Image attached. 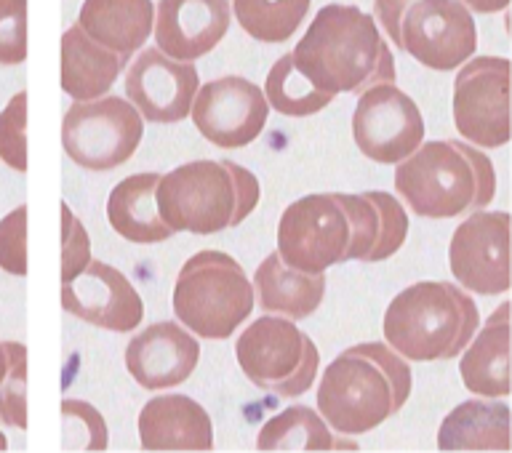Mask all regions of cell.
<instances>
[{
    "label": "cell",
    "mask_w": 512,
    "mask_h": 453,
    "mask_svg": "<svg viewBox=\"0 0 512 453\" xmlns=\"http://www.w3.org/2000/svg\"><path fill=\"white\" fill-rule=\"evenodd\" d=\"M294 67L326 94H363L376 83H395V56L374 16L358 6L328 3L315 14L291 51Z\"/></svg>",
    "instance_id": "obj_1"
},
{
    "label": "cell",
    "mask_w": 512,
    "mask_h": 453,
    "mask_svg": "<svg viewBox=\"0 0 512 453\" xmlns=\"http://www.w3.org/2000/svg\"><path fill=\"white\" fill-rule=\"evenodd\" d=\"M411 387V366L390 344H355L320 376L318 414L339 435H366L406 406Z\"/></svg>",
    "instance_id": "obj_2"
},
{
    "label": "cell",
    "mask_w": 512,
    "mask_h": 453,
    "mask_svg": "<svg viewBox=\"0 0 512 453\" xmlns=\"http://www.w3.org/2000/svg\"><path fill=\"white\" fill-rule=\"evenodd\" d=\"M395 166V190L411 214L422 219L472 214L486 208L496 195L491 160L459 139L422 142Z\"/></svg>",
    "instance_id": "obj_3"
},
{
    "label": "cell",
    "mask_w": 512,
    "mask_h": 453,
    "mask_svg": "<svg viewBox=\"0 0 512 453\" xmlns=\"http://www.w3.org/2000/svg\"><path fill=\"white\" fill-rule=\"evenodd\" d=\"M478 328V304L448 280H422L403 288L382 320L384 344L411 363L459 358Z\"/></svg>",
    "instance_id": "obj_4"
},
{
    "label": "cell",
    "mask_w": 512,
    "mask_h": 453,
    "mask_svg": "<svg viewBox=\"0 0 512 453\" xmlns=\"http://www.w3.org/2000/svg\"><path fill=\"white\" fill-rule=\"evenodd\" d=\"M174 315L190 334L224 342L254 310V283L235 256L224 251H200L184 262L176 275Z\"/></svg>",
    "instance_id": "obj_5"
},
{
    "label": "cell",
    "mask_w": 512,
    "mask_h": 453,
    "mask_svg": "<svg viewBox=\"0 0 512 453\" xmlns=\"http://www.w3.org/2000/svg\"><path fill=\"white\" fill-rule=\"evenodd\" d=\"M240 371L259 390L278 398H299L310 392L318 376V347L294 320L264 315L240 334L235 344Z\"/></svg>",
    "instance_id": "obj_6"
},
{
    "label": "cell",
    "mask_w": 512,
    "mask_h": 453,
    "mask_svg": "<svg viewBox=\"0 0 512 453\" xmlns=\"http://www.w3.org/2000/svg\"><path fill=\"white\" fill-rule=\"evenodd\" d=\"M155 203L171 232L216 235L232 224V176L224 160H192L160 174Z\"/></svg>",
    "instance_id": "obj_7"
},
{
    "label": "cell",
    "mask_w": 512,
    "mask_h": 453,
    "mask_svg": "<svg viewBox=\"0 0 512 453\" xmlns=\"http://www.w3.org/2000/svg\"><path fill=\"white\" fill-rule=\"evenodd\" d=\"M142 136V115L120 96L75 102L64 115V152L86 171H112L128 163L139 150Z\"/></svg>",
    "instance_id": "obj_8"
},
{
    "label": "cell",
    "mask_w": 512,
    "mask_h": 453,
    "mask_svg": "<svg viewBox=\"0 0 512 453\" xmlns=\"http://www.w3.org/2000/svg\"><path fill=\"white\" fill-rule=\"evenodd\" d=\"M350 222L336 192L304 195L283 211L278 222V254L291 270L320 275L347 262Z\"/></svg>",
    "instance_id": "obj_9"
},
{
    "label": "cell",
    "mask_w": 512,
    "mask_h": 453,
    "mask_svg": "<svg viewBox=\"0 0 512 453\" xmlns=\"http://www.w3.org/2000/svg\"><path fill=\"white\" fill-rule=\"evenodd\" d=\"M454 126L480 150L510 142V62L504 56H475L454 80Z\"/></svg>",
    "instance_id": "obj_10"
},
{
    "label": "cell",
    "mask_w": 512,
    "mask_h": 453,
    "mask_svg": "<svg viewBox=\"0 0 512 453\" xmlns=\"http://www.w3.org/2000/svg\"><path fill=\"white\" fill-rule=\"evenodd\" d=\"M398 46L427 70L448 72L472 59L478 27L459 0H414L400 16Z\"/></svg>",
    "instance_id": "obj_11"
},
{
    "label": "cell",
    "mask_w": 512,
    "mask_h": 453,
    "mask_svg": "<svg viewBox=\"0 0 512 453\" xmlns=\"http://www.w3.org/2000/svg\"><path fill=\"white\" fill-rule=\"evenodd\" d=\"M352 136L368 160L395 166L424 142V118L406 91L395 83H376L358 94Z\"/></svg>",
    "instance_id": "obj_12"
},
{
    "label": "cell",
    "mask_w": 512,
    "mask_h": 453,
    "mask_svg": "<svg viewBox=\"0 0 512 453\" xmlns=\"http://www.w3.org/2000/svg\"><path fill=\"white\" fill-rule=\"evenodd\" d=\"M448 267L467 294L502 296L510 291V214L472 211L454 230Z\"/></svg>",
    "instance_id": "obj_13"
},
{
    "label": "cell",
    "mask_w": 512,
    "mask_h": 453,
    "mask_svg": "<svg viewBox=\"0 0 512 453\" xmlns=\"http://www.w3.org/2000/svg\"><path fill=\"white\" fill-rule=\"evenodd\" d=\"M192 123L219 150H243L262 136L270 115L264 91L240 75L208 80L192 99Z\"/></svg>",
    "instance_id": "obj_14"
},
{
    "label": "cell",
    "mask_w": 512,
    "mask_h": 453,
    "mask_svg": "<svg viewBox=\"0 0 512 453\" xmlns=\"http://www.w3.org/2000/svg\"><path fill=\"white\" fill-rule=\"evenodd\" d=\"M62 307L88 326L128 334L144 318L142 296L112 264L91 259L86 270L62 286Z\"/></svg>",
    "instance_id": "obj_15"
},
{
    "label": "cell",
    "mask_w": 512,
    "mask_h": 453,
    "mask_svg": "<svg viewBox=\"0 0 512 453\" xmlns=\"http://www.w3.org/2000/svg\"><path fill=\"white\" fill-rule=\"evenodd\" d=\"M198 88L195 64L174 62L158 48H144L126 75L128 102L150 123H182L190 118Z\"/></svg>",
    "instance_id": "obj_16"
},
{
    "label": "cell",
    "mask_w": 512,
    "mask_h": 453,
    "mask_svg": "<svg viewBox=\"0 0 512 453\" xmlns=\"http://www.w3.org/2000/svg\"><path fill=\"white\" fill-rule=\"evenodd\" d=\"M230 0H160L155 8V43L174 62H198L230 30Z\"/></svg>",
    "instance_id": "obj_17"
},
{
    "label": "cell",
    "mask_w": 512,
    "mask_h": 453,
    "mask_svg": "<svg viewBox=\"0 0 512 453\" xmlns=\"http://www.w3.org/2000/svg\"><path fill=\"white\" fill-rule=\"evenodd\" d=\"M200 342L187 328L163 320L144 328L126 347V368L142 390H171L195 374Z\"/></svg>",
    "instance_id": "obj_18"
},
{
    "label": "cell",
    "mask_w": 512,
    "mask_h": 453,
    "mask_svg": "<svg viewBox=\"0 0 512 453\" xmlns=\"http://www.w3.org/2000/svg\"><path fill=\"white\" fill-rule=\"evenodd\" d=\"M139 443L144 451H211V416L187 395H160L139 414Z\"/></svg>",
    "instance_id": "obj_19"
},
{
    "label": "cell",
    "mask_w": 512,
    "mask_h": 453,
    "mask_svg": "<svg viewBox=\"0 0 512 453\" xmlns=\"http://www.w3.org/2000/svg\"><path fill=\"white\" fill-rule=\"evenodd\" d=\"M507 315L510 307L502 304L462 350L459 374L472 395L488 400L510 395V318Z\"/></svg>",
    "instance_id": "obj_20"
},
{
    "label": "cell",
    "mask_w": 512,
    "mask_h": 453,
    "mask_svg": "<svg viewBox=\"0 0 512 453\" xmlns=\"http://www.w3.org/2000/svg\"><path fill=\"white\" fill-rule=\"evenodd\" d=\"M78 24L88 38L128 62L150 40L155 6L152 0H86Z\"/></svg>",
    "instance_id": "obj_21"
},
{
    "label": "cell",
    "mask_w": 512,
    "mask_h": 453,
    "mask_svg": "<svg viewBox=\"0 0 512 453\" xmlns=\"http://www.w3.org/2000/svg\"><path fill=\"white\" fill-rule=\"evenodd\" d=\"M126 59L88 38L78 22L62 38V88L75 102H94L107 96L126 67Z\"/></svg>",
    "instance_id": "obj_22"
},
{
    "label": "cell",
    "mask_w": 512,
    "mask_h": 453,
    "mask_svg": "<svg viewBox=\"0 0 512 453\" xmlns=\"http://www.w3.org/2000/svg\"><path fill=\"white\" fill-rule=\"evenodd\" d=\"M254 296L270 315L288 320L310 318L326 296V272L307 275L283 264L280 254H270L259 264L254 278Z\"/></svg>",
    "instance_id": "obj_23"
},
{
    "label": "cell",
    "mask_w": 512,
    "mask_h": 453,
    "mask_svg": "<svg viewBox=\"0 0 512 453\" xmlns=\"http://www.w3.org/2000/svg\"><path fill=\"white\" fill-rule=\"evenodd\" d=\"M158 182L160 174H155V171L134 174L115 184V190L107 198L110 227L128 243L152 246V243H163L171 235H176L158 214V203H155Z\"/></svg>",
    "instance_id": "obj_24"
},
{
    "label": "cell",
    "mask_w": 512,
    "mask_h": 453,
    "mask_svg": "<svg viewBox=\"0 0 512 453\" xmlns=\"http://www.w3.org/2000/svg\"><path fill=\"white\" fill-rule=\"evenodd\" d=\"M440 451H510V408L491 400H467L443 419Z\"/></svg>",
    "instance_id": "obj_25"
},
{
    "label": "cell",
    "mask_w": 512,
    "mask_h": 453,
    "mask_svg": "<svg viewBox=\"0 0 512 453\" xmlns=\"http://www.w3.org/2000/svg\"><path fill=\"white\" fill-rule=\"evenodd\" d=\"M259 451H358L347 435L334 438L315 408L291 406L264 422L256 435Z\"/></svg>",
    "instance_id": "obj_26"
},
{
    "label": "cell",
    "mask_w": 512,
    "mask_h": 453,
    "mask_svg": "<svg viewBox=\"0 0 512 453\" xmlns=\"http://www.w3.org/2000/svg\"><path fill=\"white\" fill-rule=\"evenodd\" d=\"M230 11L259 43H286L310 11V0H230Z\"/></svg>",
    "instance_id": "obj_27"
},
{
    "label": "cell",
    "mask_w": 512,
    "mask_h": 453,
    "mask_svg": "<svg viewBox=\"0 0 512 453\" xmlns=\"http://www.w3.org/2000/svg\"><path fill=\"white\" fill-rule=\"evenodd\" d=\"M264 99L272 110L288 118H307V115H318L334 102V96L320 91L304 78L302 72L294 67L291 54H283L278 62L272 64L264 80Z\"/></svg>",
    "instance_id": "obj_28"
},
{
    "label": "cell",
    "mask_w": 512,
    "mask_h": 453,
    "mask_svg": "<svg viewBox=\"0 0 512 453\" xmlns=\"http://www.w3.org/2000/svg\"><path fill=\"white\" fill-rule=\"evenodd\" d=\"M8 352V374L0 384V422L27 430V347L3 342Z\"/></svg>",
    "instance_id": "obj_29"
},
{
    "label": "cell",
    "mask_w": 512,
    "mask_h": 453,
    "mask_svg": "<svg viewBox=\"0 0 512 453\" xmlns=\"http://www.w3.org/2000/svg\"><path fill=\"white\" fill-rule=\"evenodd\" d=\"M64 446L70 451H107L110 435L102 414L83 400H64Z\"/></svg>",
    "instance_id": "obj_30"
},
{
    "label": "cell",
    "mask_w": 512,
    "mask_h": 453,
    "mask_svg": "<svg viewBox=\"0 0 512 453\" xmlns=\"http://www.w3.org/2000/svg\"><path fill=\"white\" fill-rule=\"evenodd\" d=\"M368 200L374 203L379 211V235H376L374 251L368 254V262H387L390 256L400 251V246L408 238V214L406 208L400 206V200L390 192L371 190L366 192Z\"/></svg>",
    "instance_id": "obj_31"
},
{
    "label": "cell",
    "mask_w": 512,
    "mask_h": 453,
    "mask_svg": "<svg viewBox=\"0 0 512 453\" xmlns=\"http://www.w3.org/2000/svg\"><path fill=\"white\" fill-rule=\"evenodd\" d=\"M336 200L342 203L347 222H350V251L347 262H368V254L374 251L376 235H379V211L368 200V195H347L336 192Z\"/></svg>",
    "instance_id": "obj_32"
},
{
    "label": "cell",
    "mask_w": 512,
    "mask_h": 453,
    "mask_svg": "<svg viewBox=\"0 0 512 453\" xmlns=\"http://www.w3.org/2000/svg\"><path fill=\"white\" fill-rule=\"evenodd\" d=\"M27 91L19 94L6 104L0 112V160L11 171L24 174L27 171Z\"/></svg>",
    "instance_id": "obj_33"
},
{
    "label": "cell",
    "mask_w": 512,
    "mask_h": 453,
    "mask_svg": "<svg viewBox=\"0 0 512 453\" xmlns=\"http://www.w3.org/2000/svg\"><path fill=\"white\" fill-rule=\"evenodd\" d=\"M27 59V0H0V64L16 67Z\"/></svg>",
    "instance_id": "obj_34"
},
{
    "label": "cell",
    "mask_w": 512,
    "mask_h": 453,
    "mask_svg": "<svg viewBox=\"0 0 512 453\" xmlns=\"http://www.w3.org/2000/svg\"><path fill=\"white\" fill-rule=\"evenodd\" d=\"M0 270L16 278L27 275V206L24 203L0 222Z\"/></svg>",
    "instance_id": "obj_35"
},
{
    "label": "cell",
    "mask_w": 512,
    "mask_h": 453,
    "mask_svg": "<svg viewBox=\"0 0 512 453\" xmlns=\"http://www.w3.org/2000/svg\"><path fill=\"white\" fill-rule=\"evenodd\" d=\"M91 262V240L86 227L72 214V208L62 203V286L72 283Z\"/></svg>",
    "instance_id": "obj_36"
},
{
    "label": "cell",
    "mask_w": 512,
    "mask_h": 453,
    "mask_svg": "<svg viewBox=\"0 0 512 453\" xmlns=\"http://www.w3.org/2000/svg\"><path fill=\"white\" fill-rule=\"evenodd\" d=\"M224 166L230 171L232 176V187H235V211H232V224L230 227H238L248 219V214L254 211L259 198H262V192H259V182H256V176L248 171V168L238 166V163H232V160H224Z\"/></svg>",
    "instance_id": "obj_37"
},
{
    "label": "cell",
    "mask_w": 512,
    "mask_h": 453,
    "mask_svg": "<svg viewBox=\"0 0 512 453\" xmlns=\"http://www.w3.org/2000/svg\"><path fill=\"white\" fill-rule=\"evenodd\" d=\"M414 0H374V22L382 24L387 38L398 46V30H400V16L411 6Z\"/></svg>",
    "instance_id": "obj_38"
},
{
    "label": "cell",
    "mask_w": 512,
    "mask_h": 453,
    "mask_svg": "<svg viewBox=\"0 0 512 453\" xmlns=\"http://www.w3.org/2000/svg\"><path fill=\"white\" fill-rule=\"evenodd\" d=\"M464 8H470L472 14H496L510 6V0H459Z\"/></svg>",
    "instance_id": "obj_39"
},
{
    "label": "cell",
    "mask_w": 512,
    "mask_h": 453,
    "mask_svg": "<svg viewBox=\"0 0 512 453\" xmlns=\"http://www.w3.org/2000/svg\"><path fill=\"white\" fill-rule=\"evenodd\" d=\"M6 374H8V352H6V344H0V384H3Z\"/></svg>",
    "instance_id": "obj_40"
},
{
    "label": "cell",
    "mask_w": 512,
    "mask_h": 453,
    "mask_svg": "<svg viewBox=\"0 0 512 453\" xmlns=\"http://www.w3.org/2000/svg\"><path fill=\"white\" fill-rule=\"evenodd\" d=\"M0 451H8V440H6V435H3V432H0Z\"/></svg>",
    "instance_id": "obj_41"
}]
</instances>
